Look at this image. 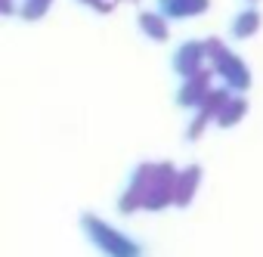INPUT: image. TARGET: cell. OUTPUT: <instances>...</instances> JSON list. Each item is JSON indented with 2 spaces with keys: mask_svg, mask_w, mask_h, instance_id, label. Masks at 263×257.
Instances as JSON below:
<instances>
[{
  "mask_svg": "<svg viewBox=\"0 0 263 257\" xmlns=\"http://www.w3.org/2000/svg\"><path fill=\"white\" fill-rule=\"evenodd\" d=\"M158 10L167 19H192L211 10V0H158Z\"/></svg>",
  "mask_w": 263,
  "mask_h": 257,
  "instance_id": "9",
  "label": "cell"
},
{
  "mask_svg": "<svg viewBox=\"0 0 263 257\" xmlns=\"http://www.w3.org/2000/svg\"><path fill=\"white\" fill-rule=\"evenodd\" d=\"M248 4H251V7H254V4H257V0H248Z\"/></svg>",
  "mask_w": 263,
  "mask_h": 257,
  "instance_id": "18",
  "label": "cell"
},
{
  "mask_svg": "<svg viewBox=\"0 0 263 257\" xmlns=\"http://www.w3.org/2000/svg\"><path fill=\"white\" fill-rule=\"evenodd\" d=\"M111 4L118 7V4H140V0H111Z\"/></svg>",
  "mask_w": 263,
  "mask_h": 257,
  "instance_id": "17",
  "label": "cell"
},
{
  "mask_svg": "<svg viewBox=\"0 0 263 257\" xmlns=\"http://www.w3.org/2000/svg\"><path fill=\"white\" fill-rule=\"evenodd\" d=\"M204 50H208V62H211L226 50V44H223V38H204Z\"/></svg>",
  "mask_w": 263,
  "mask_h": 257,
  "instance_id": "14",
  "label": "cell"
},
{
  "mask_svg": "<svg viewBox=\"0 0 263 257\" xmlns=\"http://www.w3.org/2000/svg\"><path fill=\"white\" fill-rule=\"evenodd\" d=\"M260 25H263L260 10H257V7H248V10H241V13L232 19V38H235V41H248V38H254V34L260 31Z\"/></svg>",
  "mask_w": 263,
  "mask_h": 257,
  "instance_id": "10",
  "label": "cell"
},
{
  "mask_svg": "<svg viewBox=\"0 0 263 257\" xmlns=\"http://www.w3.org/2000/svg\"><path fill=\"white\" fill-rule=\"evenodd\" d=\"M177 177H180V171L171 161H155V174H152V186L146 192L143 211H164L167 205H174Z\"/></svg>",
  "mask_w": 263,
  "mask_h": 257,
  "instance_id": "2",
  "label": "cell"
},
{
  "mask_svg": "<svg viewBox=\"0 0 263 257\" xmlns=\"http://www.w3.org/2000/svg\"><path fill=\"white\" fill-rule=\"evenodd\" d=\"M78 4H84V7H90V10H96V13H102V16L115 10L111 0H78Z\"/></svg>",
  "mask_w": 263,
  "mask_h": 257,
  "instance_id": "15",
  "label": "cell"
},
{
  "mask_svg": "<svg viewBox=\"0 0 263 257\" xmlns=\"http://www.w3.org/2000/svg\"><path fill=\"white\" fill-rule=\"evenodd\" d=\"M211 81H214V68H201L198 75L186 78V81H183V87L177 90V102H180L183 108H198V105L208 99V93L214 90V87H211Z\"/></svg>",
  "mask_w": 263,
  "mask_h": 257,
  "instance_id": "6",
  "label": "cell"
},
{
  "mask_svg": "<svg viewBox=\"0 0 263 257\" xmlns=\"http://www.w3.org/2000/svg\"><path fill=\"white\" fill-rule=\"evenodd\" d=\"M245 115H248V99H245V96H232V99L223 105V112L217 115V124H220V127H235Z\"/></svg>",
  "mask_w": 263,
  "mask_h": 257,
  "instance_id": "11",
  "label": "cell"
},
{
  "mask_svg": "<svg viewBox=\"0 0 263 257\" xmlns=\"http://www.w3.org/2000/svg\"><path fill=\"white\" fill-rule=\"evenodd\" d=\"M137 22H140V31L155 44H164L171 38V19L161 10H146V13L137 16Z\"/></svg>",
  "mask_w": 263,
  "mask_h": 257,
  "instance_id": "7",
  "label": "cell"
},
{
  "mask_svg": "<svg viewBox=\"0 0 263 257\" xmlns=\"http://www.w3.org/2000/svg\"><path fill=\"white\" fill-rule=\"evenodd\" d=\"M211 121L217 124V115H214L211 108L198 105V108H195V118L189 121V131H186V140H189V143H195V140H198V137H201V134L208 131V124H211Z\"/></svg>",
  "mask_w": 263,
  "mask_h": 257,
  "instance_id": "12",
  "label": "cell"
},
{
  "mask_svg": "<svg viewBox=\"0 0 263 257\" xmlns=\"http://www.w3.org/2000/svg\"><path fill=\"white\" fill-rule=\"evenodd\" d=\"M0 10H4V16H16V0H0Z\"/></svg>",
  "mask_w": 263,
  "mask_h": 257,
  "instance_id": "16",
  "label": "cell"
},
{
  "mask_svg": "<svg viewBox=\"0 0 263 257\" xmlns=\"http://www.w3.org/2000/svg\"><path fill=\"white\" fill-rule=\"evenodd\" d=\"M152 174H155V164H149V161H143V164L134 171V177H130L124 195L118 198V211H121V214H137V211H143L146 192H149V186H152Z\"/></svg>",
  "mask_w": 263,
  "mask_h": 257,
  "instance_id": "4",
  "label": "cell"
},
{
  "mask_svg": "<svg viewBox=\"0 0 263 257\" xmlns=\"http://www.w3.org/2000/svg\"><path fill=\"white\" fill-rule=\"evenodd\" d=\"M211 68H214V75H220V78H223V84H226L232 93H245V90L251 87L248 62H245L241 56H235L229 47H226L217 59H211Z\"/></svg>",
  "mask_w": 263,
  "mask_h": 257,
  "instance_id": "3",
  "label": "cell"
},
{
  "mask_svg": "<svg viewBox=\"0 0 263 257\" xmlns=\"http://www.w3.org/2000/svg\"><path fill=\"white\" fill-rule=\"evenodd\" d=\"M50 7H53V0H22L19 16H22L25 22H37V19H44V16L50 13Z\"/></svg>",
  "mask_w": 263,
  "mask_h": 257,
  "instance_id": "13",
  "label": "cell"
},
{
  "mask_svg": "<svg viewBox=\"0 0 263 257\" xmlns=\"http://www.w3.org/2000/svg\"><path fill=\"white\" fill-rule=\"evenodd\" d=\"M81 226H84L87 238H90L105 257H143V248H140L134 238L124 235V232H118L115 226H108V223L99 220L96 214H81Z\"/></svg>",
  "mask_w": 263,
  "mask_h": 257,
  "instance_id": "1",
  "label": "cell"
},
{
  "mask_svg": "<svg viewBox=\"0 0 263 257\" xmlns=\"http://www.w3.org/2000/svg\"><path fill=\"white\" fill-rule=\"evenodd\" d=\"M204 62H208L204 41H186V44H180V47H177V53H174V59H171L174 71H177L183 81H186V78H192V75H198V71L204 68Z\"/></svg>",
  "mask_w": 263,
  "mask_h": 257,
  "instance_id": "5",
  "label": "cell"
},
{
  "mask_svg": "<svg viewBox=\"0 0 263 257\" xmlns=\"http://www.w3.org/2000/svg\"><path fill=\"white\" fill-rule=\"evenodd\" d=\"M198 183H201V168L198 164H189L186 171H180L177 177V192H174V205L177 208H189L195 192H198Z\"/></svg>",
  "mask_w": 263,
  "mask_h": 257,
  "instance_id": "8",
  "label": "cell"
}]
</instances>
